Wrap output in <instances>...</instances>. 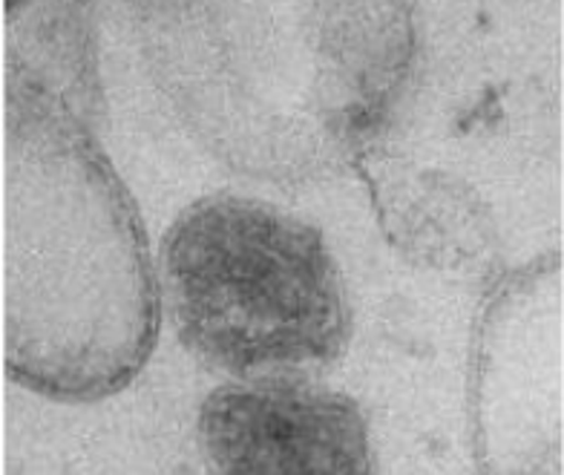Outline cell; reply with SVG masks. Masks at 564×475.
<instances>
[{
    "instance_id": "cell-1",
    "label": "cell",
    "mask_w": 564,
    "mask_h": 475,
    "mask_svg": "<svg viewBox=\"0 0 564 475\" xmlns=\"http://www.w3.org/2000/svg\"><path fill=\"white\" fill-rule=\"evenodd\" d=\"M164 277L182 335L234 371L335 355L346 328L323 239L242 199L205 202L173 225Z\"/></svg>"
},
{
    "instance_id": "cell-2",
    "label": "cell",
    "mask_w": 564,
    "mask_h": 475,
    "mask_svg": "<svg viewBox=\"0 0 564 475\" xmlns=\"http://www.w3.org/2000/svg\"><path fill=\"white\" fill-rule=\"evenodd\" d=\"M202 435L225 473H369L355 403L314 389H219L202 409Z\"/></svg>"
}]
</instances>
